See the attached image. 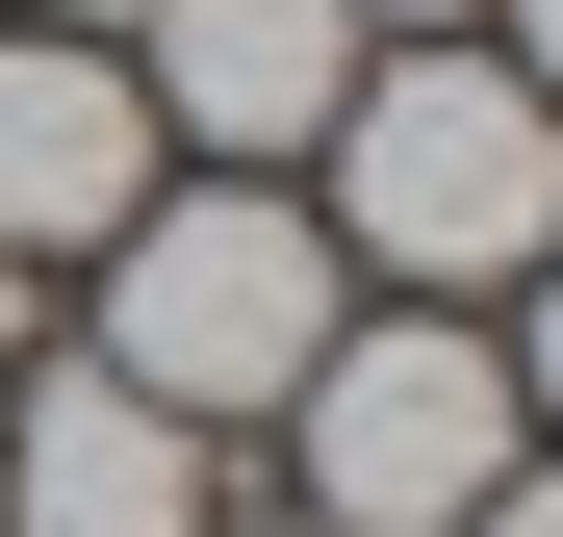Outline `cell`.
I'll return each mask as SVG.
<instances>
[{
	"mask_svg": "<svg viewBox=\"0 0 563 537\" xmlns=\"http://www.w3.org/2000/svg\"><path fill=\"white\" fill-rule=\"evenodd\" d=\"M512 410H563V256H538V358H512Z\"/></svg>",
	"mask_w": 563,
	"mask_h": 537,
	"instance_id": "ba28073f",
	"label": "cell"
},
{
	"mask_svg": "<svg viewBox=\"0 0 563 537\" xmlns=\"http://www.w3.org/2000/svg\"><path fill=\"white\" fill-rule=\"evenodd\" d=\"M358 52H385L358 0H154V26H129V103L206 154V179H282V154L333 128V77H358Z\"/></svg>",
	"mask_w": 563,
	"mask_h": 537,
	"instance_id": "277c9868",
	"label": "cell"
},
{
	"mask_svg": "<svg viewBox=\"0 0 563 537\" xmlns=\"http://www.w3.org/2000/svg\"><path fill=\"white\" fill-rule=\"evenodd\" d=\"M308 154H333L308 231L385 256V282H538V256H563V103H538L512 52H461V26L435 52H358Z\"/></svg>",
	"mask_w": 563,
	"mask_h": 537,
	"instance_id": "6da1fadb",
	"label": "cell"
},
{
	"mask_svg": "<svg viewBox=\"0 0 563 537\" xmlns=\"http://www.w3.org/2000/svg\"><path fill=\"white\" fill-rule=\"evenodd\" d=\"M282 435H308V512H333V537H461V512L538 461L512 358L461 333V307H385V333H333L308 384H282Z\"/></svg>",
	"mask_w": 563,
	"mask_h": 537,
	"instance_id": "3957f363",
	"label": "cell"
},
{
	"mask_svg": "<svg viewBox=\"0 0 563 537\" xmlns=\"http://www.w3.org/2000/svg\"><path fill=\"white\" fill-rule=\"evenodd\" d=\"M0 358H26V256H0Z\"/></svg>",
	"mask_w": 563,
	"mask_h": 537,
	"instance_id": "7c38bea8",
	"label": "cell"
},
{
	"mask_svg": "<svg viewBox=\"0 0 563 537\" xmlns=\"http://www.w3.org/2000/svg\"><path fill=\"white\" fill-rule=\"evenodd\" d=\"M461 537H563V461H512V486H487V512H461Z\"/></svg>",
	"mask_w": 563,
	"mask_h": 537,
	"instance_id": "52a82bcc",
	"label": "cell"
},
{
	"mask_svg": "<svg viewBox=\"0 0 563 537\" xmlns=\"http://www.w3.org/2000/svg\"><path fill=\"white\" fill-rule=\"evenodd\" d=\"M0 537H206V435L103 358H52L26 410H0Z\"/></svg>",
	"mask_w": 563,
	"mask_h": 537,
	"instance_id": "8992f818",
	"label": "cell"
},
{
	"mask_svg": "<svg viewBox=\"0 0 563 537\" xmlns=\"http://www.w3.org/2000/svg\"><path fill=\"white\" fill-rule=\"evenodd\" d=\"M333 358V231H308V179H179V205L103 231V384H154L179 435L206 410H282Z\"/></svg>",
	"mask_w": 563,
	"mask_h": 537,
	"instance_id": "7a4b0ae2",
	"label": "cell"
},
{
	"mask_svg": "<svg viewBox=\"0 0 563 537\" xmlns=\"http://www.w3.org/2000/svg\"><path fill=\"white\" fill-rule=\"evenodd\" d=\"M129 205H154V103H129V52L0 26V256H103Z\"/></svg>",
	"mask_w": 563,
	"mask_h": 537,
	"instance_id": "5b68a950",
	"label": "cell"
},
{
	"mask_svg": "<svg viewBox=\"0 0 563 537\" xmlns=\"http://www.w3.org/2000/svg\"><path fill=\"white\" fill-rule=\"evenodd\" d=\"M358 26H385V52H435V26H487V0H358Z\"/></svg>",
	"mask_w": 563,
	"mask_h": 537,
	"instance_id": "9c48e42d",
	"label": "cell"
},
{
	"mask_svg": "<svg viewBox=\"0 0 563 537\" xmlns=\"http://www.w3.org/2000/svg\"><path fill=\"white\" fill-rule=\"evenodd\" d=\"M26 26H77V52H129V26H154V0H26Z\"/></svg>",
	"mask_w": 563,
	"mask_h": 537,
	"instance_id": "30bf717a",
	"label": "cell"
},
{
	"mask_svg": "<svg viewBox=\"0 0 563 537\" xmlns=\"http://www.w3.org/2000/svg\"><path fill=\"white\" fill-rule=\"evenodd\" d=\"M512 77H538V103H563V0H512Z\"/></svg>",
	"mask_w": 563,
	"mask_h": 537,
	"instance_id": "8fae6325",
	"label": "cell"
}]
</instances>
